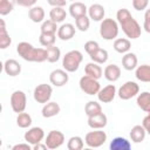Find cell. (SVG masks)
<instances>
[{
	"instance_id": "1",
	"label": "cell",
	"mask_w": 150,
	"mask_h": 150,
	"mask_svg": "<svg viewBox=\"0 0 150 150\" xmlns=\"http://www.w3.org/2000/svg\"><path fill=\"white\" fill-rule=\"evenodd\" d=\"M117 21L122 27L123 33L127 35L129 39H137L141 36V26L139 23L132 18L130 12L127 8H121L118 9L116 14Z\"/></svg>"
},
{
	"instance_id": "2",
	"label": "cell",
	"mask_w": 150,
	"mask_h": 150,
	"mask_svg": "<svg viewBox=\"0 0 150 150\" xmlns=\"http://www.w3.org/2000/svg\"><path fill=\"white\" fill-rule=\"evenodd\" d=\"M16 52L23 60L29 62H43L47 60V49L34 48L26 41H22L16 46Z\"/></svg>"
},
{
	"instance_id": "3",
	"label": "cell",
	"mask_w": 150,
	"mask_h": 150,
	"mask_svg": "<svg viewBox=\"0 0 150 150\" xmlns=\"http://www.w3.org/2000/svg\"><path fill=\"white\" fill-rule=\"evenodd\" d=\"M82 60L83 56L80 50H70L63 56L62 66L64 70H67L68 73H74L79 69V66L82 62Z\"/></svg>"
},
{
	"instance_id": "4",
	"label": "cell",
	"mask_w": 150,
	"mask_h": 150,
	"mask_svg": "<svg viewBox=\"0 0 150 150\" xmlns=\"http://www.w3.org/2000/svg\"><path fill=\"white\" fill-rule=\"evenodd\" d=\"M100 34L104 40H114L118 35V25L112 19H103L100 25Z\"/></svg>"
},
{
	"instance_id": "5",
	"label": "cell",
	"mask_w": 150,
	"mask_h": 150,
	"mask_svg": "<svg viewBox=\"0 0 150 150\" xmlns=\"http://www.w3.org/2000/svg\"><path fill=\"white\" fill-rule=\"evenodd\" d=\"M80 88L83 93L88 95H97V93L101 89L100 82L96 79L90 77L88 75H84L80 79Z\"/></svg>"
},
{
	"instance_id": "6",
	"label": "cell",
	"mask_w": 150,
	"mask_h": 150,
	"mask_svg": "<svg viewBox=\"0 0 150 150\" xmlns=\"http://www.w3.org/2000/svg\"><path fill=\"white\" fill-rule=\"evenodd\" d=\"M105 141H107V134L100 129L88 132L84 137L86 144L90 148H100L105 143Z\"/></svg>"
},
{
	"instance_id": "7",
	"label": "cell",
	"mask_w": 150,
	"mask_h": 150,
	"mask_svg": "<svg viewBox=\"0 0 150 150\" xmlns=\"http://www.w3.org/2000/svg\"><path fill=\"white\" fill-rule=\"evenodd\" d=\"M26 105H27L26 94L22 90H15L11 95V107H12L13 111L20 114V112L25 111Z\"/></svg>"
},
{
	"instance_id": "8",
	"label": "cell",
	"mask_w": 150,
	"mask_h": 150,
	"mask_svg": "<svg viewBox=\"0 0 150 150\" xmlns=\"http://www.w3.org/2000/svg\"><path fill=\"white\" fill-rule=\"evenodd\" d=\"M139 93V87L134 81H128L118 89V97L121 100H130L131 97L136 96Z\"/></svg>"
},
{
	"instance_id": "9",
	"label": "cell",
	"mask_w": 150,
	"mask_h": 150,
	"mask_svg": "<svg viewBox=\"0 0 150 150\" xmlns=\"http://www.w3.org/2000/svg\"><path fill=\"white\" fill-rule=\"evenodd\" d=\"M53 89L47 83H41L34 89V100L38 103H47L52 97Z\"/></svg>"
},
{
	"instance_id": "10",
	"label": "cell",
	"mask_w": 150,
	"mask_h": 150,
	"mask_svg": "<svg viewBox=\"0 0 150 150\" xmlns=\"http://www.w3.org/2000/svg\"><path fill=\"white\" fill-rule=\"evenodd\" d=\"M45 143L48 149H57L64 143V135L59 130H52L47 135Z\"/></svg>"
},
{
	"instance_id": "11",
	"label": "cell",
	"mask_w": 150,
	"mask_h": 150,
	"mask_svg": "<svg viewBox=\"0 0 150 150\" xmlns=\"http://www.w3.org/2000/svg\"><path fill=\"white\" fill-rule=\"evenodd\" d=\"M68 71L63 69H55L49 75V81L55 87H62L68 82Z\"/></svg>"
},
{
	"instance_id": "12",
	"label": "cell",
	"mask_w": 150,
	"mask_h": 150,
	"mask_svg": "<svg viewBox=\"0 0 150 150\" xmlns=\"http://www.w3.org/2000/svg\"><path fill=\"white\" fill-rule=\"evenodd\" d=\"M45 137V132L41 128L39 127H34L30 128L28 131H26L25 134V141L32 145H35L38 143H40Z\"/></svg>"
},
{
	"instance_id": "13",
	"label": "cell",
	"mask_w": 150,
	"mask_h": 150,
	"mask_svg": "<svg viewBox=\"0 0 150 150\" xmlns=\"http://www.w3.org/2000/svg\"><path fill=\"white\" fill-rule=\"evenodd\" d=\"M116 95V87L114 84H109L107 87H104L103 89H100V91L97 93V97L101 102L103 103H109L114 100Z\"/></svg>"
},
{
	"instance_id": "14",
	"label": "cell",
	"mask_w": 150,
	"mask_h": 150,
	"mask_svg": "<svg viewBox=\"0 0 150 150\" xmlns=\"http://www.w3.org/2000/svg\"><path fill=\"white\" fill-rule=\"evenodd\" d=\"M107 116L103 112H98L93 116H88V125L91 129H102L107 125Z\"/></svg>"
},
{
	"instance_id": "15",
	"label": "cell",
	"mask_w": 150,
	"mask_h": 150,
	"mask_svg": "<svg viewBox=\"0 0 150 150\" xmlns=\"http://www.w3.org/2000/svg\"><path fill=\"white\" fill-rule=\"evenodd\" d=\"M4 70L9 76H16L21 73V64L14 59H8L4 63Z\"/></svg>"
},
{
	"instance_id": "16",
	"label": "cell",
	"mask_w": 150,
	"mask_h": 150,
	"mask_svg": "<svg viewBox=\"0 0 150 150\" xmlns=\"http://www.w3.org/2000/svg\"><path fill=\"white\" fill-rule=\"evenodd\" d=\"M75 35V26L71 23H63L57 29V38H60L62 41L70 40Z\"/></svg>"
},
{
	"instance_id": "17",
	"label": "cell",
	"mask_w": 150,
	"mask_h": 150,
	"mask_svg": "<svg viewBox=\"0 0 150 150\" xmlns=\"http://www.w3.org/2000/svg\"><path fill=\"white\" fill-rule=\"evenodd\" d=\"M88 14H89V18L91 20H94V21H101L104 18L105 11H104V7L102 5L94 4V5H91L88 8Z\"/></svg>"
},
{
	"instance_id": "18",
	"label": "cell",
	"mask_w": 150,
	"mask_h": 150,
	"mask_svg": "<svg viewBox=\"0 0 150 150\" xmlns=\"http://www.w3.org/2000/svg\"><path fill=\"white\" fill-rule=\"evenodd\" d=\"M103 74H104V77H105L108 81L115 82V81H117V80L120 79V76H121V69H120V67H118L117 64L111 63V64H109V66H107V67L104 68Z\"/></svg>"
},
{
	"instance_id": "19",
	"label": "cell",
	"mask_w": 150,
	"mask_h": 150,
	"mask_svg": "<svg viewBox=\"0 0 150 150\" xmlns=\"http://www.w3.org/2000/svg\"><path fill=\"white\" fill-rule=\"evenodd\" d=\"M88 12V8L87 6L83 4V2H80V1H74L70 6H69V13L70 15L76 19V18H80L82 15H86Z\"/></svg>"
},
{
	"instance_id": "20",
	"label": "cell",
	"mask_w": 150,
	"mask_h": 150,
	"mask_svg": "<svg viewBox=\"0 0 150 150\" xmlns=\"http://www.w3.org/2000/svg\"><path fill=\"white\" fill-rule=\"evenodd\" d=\"M84 73H86V75L98 80V79H101L103 71H102V68L98 66V63H96V62H89V63L86 64Z\"/></svg>"
},
{
	"instance_id": "21",
	"label": "cell",
	"mask_w": 150,
	"mask_h": 150,
	"mask_svg": "<svg viewBox=\"0 0 150 150\" xmlns=\"http://www.w3.org/2000/svg\"><path fill=\"white\" fill-rule=\"evenodd\" d=\"M60 112V105L56 102H47L42 108V116L46 118L56 116Z\"/></svg>"
},
{
	"instance_id": "22",
	"label": "cell",
	"mask_w": 150,
	"mask_h": 150,
	"mask_svg": "<svg viewBox=\"0 0 150 150\" xmlns=\"http://www.w3.org/2000/svg\"><path fill=\"white\" fill-rule=\"evenodd\" d=\"M122 66L127 70H132L137 67V56L134 53H125L122 57Z\"/></svg>"
},
{
	"instance_id": "23",
	"label": "cell",
	"mask_w": 150,
	"mask_h": 150,
	"mask_svg": "<svg viewBox=\"0 0 150 150\" xmlns=\"http://www.w3.org/2000/svg\"><path fill=\"white\" fill-rule=\"evenodd\" d=\"M111 150H130L131 143L124 137H115L110 143Z\"/></svg>"
},
{
	"instance_id": "24",
	"label": "cell",
	"mask_w": 150,
	"mask_h": 150,
	"mask_svg": "<svg viewBox=\"0 0 150 150\" xmlns=\"http://www.w3.org/2000/svg\"><path fill=\"white\" fill-rule=\"evenodd\" d=\"M145 134H146V131L143 125H135V127H132V129L130 131V138L135 143H141L142 141H144Z\"/></svg>"
},
{
	"instance_id": "25",
	"label": "cell",
	"mask_w": 150,
	"mask_h": 150,
	"mask_svg": "<svg viewBox=\"0 0 150 150\" xmlns=\"http://www.w3.org/2000/svg\"><path fill=\"white\" fill-rule=\"evenodd\" d=\"M136 79L141 82H150V66L142 64L136 68Z\"/></svg>"
},
{
	"instance_id": "26",
	"label": "cell",
	"mask_w": 150,
	"mask_h": 150,
	"mask_svg": "<svg viewBox=\"0 0 150 150\" xmlns=\"http://www.w3.org/2000/svg\"><path fill=\"white\" fill-rule=\"evenodd\" d=\"M137 105L142 110H144L146 112H150V93L149 91H143V93L138 94Z\"/></svg>"
},
{
	"instance_id": "27",
	"label": "cell",
	"mask_w": 150,
	"mask_h": 150,
	"mask_svg": "<svg viewBox=\"0 0 150 150\" xmlns=\"http://www.w3.org/2000/svg\"><path fill=\"white\" fill-rule=\"evenodd\" d=\"M28 16H29V19L33 21V22H41V21H43V19H45V11H43V8L42 7H40V6H34V7H32L30 9H29V12H28Z\"/></svg>"
},
{
	"instance_id": "28",
	"label": "cell",
	"mask_w": 150,
	"mask_h": 150,
	"mask_svg": "<svg viewBox=\"0 0 150 150\" xmlns=\"http://www.w3.org/2000/svg\"><path fill=\"white\" fill-rule=\"evenodd\" d=\"M49 16H50V20L59 23V22H62L66 19L67 13L63 9V7H53L49 12Z\"/></svg>"
},
{
	"instance_id": "29",
	"label": "cell",
	"mask_w": 150,
	"mask_h": 150,
	"mask_svg": "<svg viewBox=\"0 0 150 150\" xmlns=\"http://www.w3.org/2000/svg\"><path fill=\"white\" fill-rule=\"evenodd\" d=\"M130 47H131V43L128 39H116L114 42V49L121 54L128 53Z\"/></svg>"
},
{
	"instance_id": "30",
	"label": "cell",
	"mask_w": 150,
	"mask_h": 150,
	"mask_svg": "<svg viewBox=\"0 0 150 150\" xmlns=\"http://www.w3.org/2000/svg\"><path fill=\"white\" fill-rule=\"evenodd\" d=\"M12 40L9 38V34L6 30V26H5V21L1 20V27H0V48L5 49L11 45Z\"/></svg>"
},
{
	"instance_id": "31",
	"label": "cell",
	"mask_w": 150,
	"mask_h": 150,
	"mask_svg": "<svg viewBox=\"0 0 150 150\" xmlns=\"http://www.w3.org/2000/svg\"><path fill=\"white\" fill-rule=\"evenodd\" d=\"M47 49V61L50 63H54L56 61H59L60 56H61V50L59 47L56 46H49L46 48Z\"/></svg>"
},
{
	"instance_id": "32",
	"label": "cell",
	"mask_w": 150,
	"mask_h": 150,
	"mask_svg": "<svg viewBox=\"0 0 150 150\" xmlns=\"http://www.w3.org/2000/svg\"><path fill=\"white\" fill-rule=\"evenodd\" d=\"M84 112L87 114V116H93L98 112H102V107L96 101H89L84 107Z\"/></svg>"
},
{
	"instance_id": "33",
	"label": "cell",
	"mask_w": 150,
	"mask_h": 150,
	"mask_svg": "<svg viewBox=\"0 0 150 150\" xmlns=\"http://www.w3.org/2000/svg\"><path fill=\"white\" fill-rule=\"evenodd\" d=\"M90 59L93 60V62H96V63H98V64L104 63V62H107V60H108V52H107L105 49L98 48L96 52H94V53L90 55Z\"/></svg>"
},
{
	"instance_id": "34",
	"label": "cell",
	"mask_w": 150,
	"mask_h": 150,
	"mask_svg": "<svg viewBox=\"0 0 150 150\" xmlns=\"http://www.w3.org/2000/svg\"><path fill=\"white\" fill-rule=\"evenodd\" d=\"M16 124L20 128H28L32 124V117H30V115L27 114V112H23V111L20 112V114H18Z\"/></svg>"
},
{
	"instance_id": "35",
	"label": "cell",
	"mask_w": 150,
	"mask_h": 150,
	"mask_svg": "<svg viewBox=\"0 0 150 150\" xmlns=\"http://www.w3.org/2000/svg\"><path fill=\"white\" fill-rule=\"evenodd\" d=\"M84 143H83V139L80 137V136H73L69 138L68 143H67V148L69 150H81L83 148Z\"/></svg>"
},
{
	"instance_id": "36",
	"label": "cell",
	"mask_w": 150,
	"mask_h": 150,
	"mask_svg": "<svg viewBox=\"0 0 150 150\" xmlns=\"http://www.w3.org/2000/svg\"><path fill=\"white\" fill-rule=\"evenodd\" d=\"M75 25H76V28L81 32H86L88 30L89 26H90V18H88L87 15H82L80 18H76L75 19Z\"/></svg>"
},
{
	"instance_id": "37",
	"label": "cell",
	"mask_w": 150,
	"mask_h": 150,
	"mask_svg": "<svg viewBox=\"0 0 150 150\" xmlns=\"http://www.w3.org/2000/svg\"><path fill=\"white\" fill-rule=\"evenodd\" d=\"M55 40H56V36L55 34H47V33H41L40 34V38H39V41L40 43L43 46V47H49V46H54L55 43Z\"/></svg>"
},
{
	"instance_id": "38",
	"label": "cell",
	"mask_w": 150,
	"mask_h": 150,
	"mask_svg": "<svg viewBox=\"0 0 150 150\" xmlns=\"http://www.w3.org/2000/svg\"><path fill=\"white\" fill-rule=\"evenodd\" d=\"M57 26L56 22H54L53 20H47L43 21L42 26H41V33H47V34H55L57 30Z\"/></svg>"
},
{
	"instance_id": "39",
	"label": "cell",
	"mask_w": 150,
	"mask_h": 150,
	"mask_svg": "<svg viewBox=\"0 0 150 150\" xmlns=\"http://www.w3.org/2000/svg\"><path fill=\"white\" fill-rule=\"evenodd\" d=\"M13 11V4L9 0H0V14L7 15Z\"/></svg>"
},
{
	"instance_id": "40",
	"label": "cell",
	"mask_w": 150,
	"mask_h": 150,
	"mask_svg": "<svg viewBox=\"0 0 150 150\" xmlns=\"http://www.w3.org/2000/svg\"><path fill=\"white\" fill-rule=\"evenodd\" d=\"M98 48H100V46H98V43H97L96 41L90 40V41H87V42L84 43V49H86V52L88 53L89 56H90L94 52H96Z\"/></svg>"
},
{
	"instance_id": "41",
	"label": "cell",
	"mask_w": 150,
	"mask_h": 150,
	"mask_svg": "<svg viewBox=\"0 0 150 150\" xmlns=\"http://www.w3.org/2000/svg\"><path fill=\"white\" fill-rule=\"evenodd\" d=\"M149 0H132V6L136 11H143L148 7Z\"/></svg>"
},
{
	"instance_id": "42",
	"label": "cell",
	"mask_w": 150,
	"mask_h": 150,
	"mask_svg": "<svg viewBox=\"0 0 150 150\" xmlns=\"http://www.w3.org/2000/svg\"><path fill=\"white\" fill-rule=\"evenodd\" d=\"M143 28L145 29L146 33H150V8L146 9L145 14H144V23H143Z\"/></svg>"
},
{
	"instance_id": "43",
	"label": "cell",
	"mask_w": 150,
	"mask_h": 150,
	"mask_svg": "<svg viewBox=\"0 0 150 150\" xmlns=\"http://www.w3.org/2000/svg\"><path fill=\"white\" fill-rule=\"evenodd\" d=\"M19 6L22 7H33L36 2V0H15Z\"/></svg>"
},
{
	"instance_id": "44",
	"label": "cell",
	"mask_w": 150,
	"mask_h": 150,
	"mask_svg": "<svg viewBox=\"0 0 150 150\" xmlns=\"http://www.w3.org/2000/svg\"><path fill=\"white\" fill-rule=\"evenodd\" d=\"M47 2L53 7H63L66 6L67 0H47Z\"/></svg>"
},
{
	"instance_id": "45",
	"label": "cell",
	"mask_w": 150,
	"mask_h": 150,
	"mask_svg": "<svg viewBox=\"0 0 150 150\" xmlns=\"http://www.w3.org/2000/svg\"><path fill=\"white\" fill-rule=\"evenodd\" d=\"M142 125L144 127L145 131L150 135V114H148V116H145L143 118V122H142Z\"/></svg>"
},
{
	"instance_id": "46",
	"label": "cell",
	"mask_w": 150,
	"mask_h": 150,
	"mask_svg": "<svg viewBox=\"0 0 150 150\" xmlns=\"http://www.w3.org/2000/svg\"><path fill=\"white\" fill-rule=\"evenodd\" d=\"M13 150H30V145H29V143L16 144L13 146Z\"/></svg>"
},
{
	"instance_id": "47",
	"label": "cell",
	"mask_w": 150,
	"mask_h": 150,
	"mask_svg": "<svg viewBox=\"0 0 150 150\" xmlns=\"http://www.w3.org/2000/svg\"><path fill=\"white\" fill-rule=\"evenodd\" d=\"M48 146L46 145V143L45 144H41V142L40 143H38V144H35V145H33V149L34 150H46Z\"/></svg>"
},
{
	"instance_id": "48",
	"label": "cell",
	"mask_w": 150,
	"mask_h": 150,
	"mask_svg": "<svg viewBox=\"0 0 150 150\" xmlns=\"http://www.w3.org/2000/svg\"><path fill=\"white\" fill-rule=\"evenodd\" d=\"M69 1H75V0H69Z\"/></svg>"
}]
</instances>
